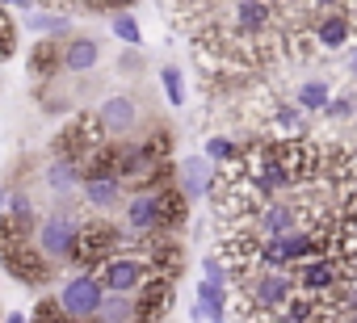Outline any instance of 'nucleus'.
<instances>
[{
	"label": "nucleus",
	"instance_id": "412c9836",
	"mask_svg": "<svg viewBox=\"0 0 357 323\" xmlns=\"http://www.w3.org/2000/svg\"><path fill=\"white\" fill-rule=\"evenodd\" d=\"M109 26H114V38H118V42H126V47H139V42H143V30H139V22H135L130 13L118 9V13L109 17Z\"/></svg>",
	"mask_w": 357,
	"mask_h": 323
},
{
	"label": "nucleus",
	"instance_id": "6ab92c4d",
	"mask_svg": "<svg viewBox=\"0 0 357 323\" xmlns=\"http://www.w3.org/2000/svg\"><path fill=\"white\" fill-rule=\"evenodd\" d=\"M328 101H332V88H328L324 80H307V84H298V93H294V105H298L303 113H324Z\"/></svg>",
	"mask_w": 357,
	"mask_h": 323
},
{
	"label": "nucleus",
	"instance_id": "2f4dec72",
	"mask_svg": "<svg viewBox=\"0 0 357 323\" xmlns=\"http://www.w3.org/2000/svg\"><path fill=\"white\" fill-rule=\"evenodd\" d=\"M122 5H130V0H93V9H122Z\"/></svg>",
	"mask_w": 357,
	"mask_h": 323
},
{
	"label": "nucleus",
	"instance_id": "2eb2a0df",
	"mask_svg": "<svg viewBox=\"0 0 357 323\" xmlns=\"http://www.w3.org/2000/svg\"><path fill=\"white\" fill-rule=\"evenodd\" d=\"M97 59H101V42H97V38H89V34L68 38V47H63V72L84 76V72L97 68Z\"/></svg>",
	"mask_w": 357,
	"mask_h": 323
},
{
	"label": "nucleus",
	"instance_id": "b1692460",
	"mask_svg": "<svg viewBox=\"0 0 357 323\" xmlns=\"http://www.w3.org/2000/svg\"><path fill=\"white\" fill-rule=\"evenodd\" d=\"M30 323H76L63 306H59V298H43L38 306H34V319Z\"/></svg>",
	"mask_w": 357,
	"mask_h": 323
},
{
	"label": "nucleus",
	"instance_id": "39448f33",
	"mask_svg": "<svg viewBox=\"0 0 357 323\" xmlns=\"http://www.w3.org/2000/svg\"><path fill=\"white\" fill-rule=\"evenodd\" d=\"M76 235H80V223H76L68 210H59V214H47V219L34 227V239H38V248H43V256H47L51 265H63V260H72Z\"/></svg>",
	"mask_w": 357,
	"mask_h": 323
},
{
	"label": "nucleus",
	"instance_id": "4be33fe9",
	"mask_svg": "<svg viewBox=\"0 0 357 323\" xmlns=\"http://www.w3.org/2000/svg\"><path fill=\"white\" fill-rule=\"evenodd\" d=\"M160 84L168 93V105H185V76H181V68H160Z\"/></svg>",
	"mask_w": 357,
	"mask_h": 323
},
{
	"label": "nucleus",
	"instance_id": "a211bd4d",
	"mask_svg": "<svg viewBox=\"0 0 357 323\" xmlns=\"http://www.w3.org/2000/svg\"><path fill=\"white\" fill-rule=\"evenodd\" d=\"M55 68H63V47L55 38H38L30 51V72L38 80H47V76H55Z\"/></svg>",
	"mask_w": 357,
	"mask_h": 323
},
{
	"label": "nucleus",
	"instance_id": "393cba45",
	"mask_svg": "<svg viewBox=\"0 0 357 323\" xmlns=\"http://www.w3.org/2000/svg\"><path fill=\"white\" fill-rule=\"evenodd\" d=\"M236 155H240V147H236L231 139H223V134L206 139V159H211V164H231Z\"/></svg>",
	"mask_w": 357,
	"mask_h": 323
},
{
	"label": "nucleus",
	"instance_id": "c85d7f7f",
	"mask_svg": "<svg viewBox=\"0 0 357 323\" xmlns=\"http://www.w3.org/2000/svg\"><path fill=\"white\" fill-rule=\"evenodd\" d=\"M278 126L290 130V134H298V130H303V109H298V105H282V109H278Z\"/></svg>",
	"mask_w": 357,
	"mask_h": 323
},
{
	"label": "nucleus",
	"instance_id": "f8f14e48",
	"mask_svg": "<svg viewBox=\"0 0 357 323\" xmlns=\"http://www.w3.org/2000/svg\"><path fill=\"white\" fill-rule=\"evenodd\" d=\"M349 38H353V13H349V9L319 13V22H315V42H319L324 51H340Z\"/></svg>",
	"mask_w": 357,
	"mask_h": 323
},
{
	"label": "nucleus",
	"instance_id": "f257e3e1",
	"mask_svg": "<svg viewBox=\"0 0 357 323\" xmlns=\"http://www.w3.org/2000/svg\"><path fill=\"white\" fill-rule=\"evenodd\" d=\"M0 260H5V269L22 285H47L51 281V260L43 256L38 239L30 235V227H22L9 214L0 219Z\"/></svg>",
	"mask_w": 357,
	"mask_h": 323
},
{
	"label": "nucleus",
	"instance_id": "e433bc0d",
	"mask_svg": "<svg viewBox=\"0 0 357 323\" xmlns=\"http://www.w3.org/2000/svg\"><path fill=\"white\" fill-rule=\"evenodd\" d=\"M353 72H357V55H353Z\"/></svg>",
	"mask_w": 357,
	"mask_h": 323
},
{
	"label": "nucleus",
	"instance_id": "f03ea898",
	"mask_svg": "<svg viewBox=\"0 0 357 323\" xmlns=\"http://www.w3.org/2000/svg\"><path fill=\"white\" fill-rule=\"evenodd\" d=\"M294 294H298V285H294L290 269H252V273H244V298H248V306H257L252 315H278Z\"/></svg>",
	"mask_w": 357,
	"mask_h": 323
},
{
	"label": "nucleus",
	"instance_id": "1a4fd4ad",
	"mask_svg": "<svg viewBox=\"0 0 357 323\" xmlns=\"http://www.w3.org/2000/svg\"><path fill=\"white\" fill-rule=\"evenodd\" d=\"M97 118H101L105 134H109L114 143H122V139H130V134L139 130V101H135L130 93H118V97H109V101L97 109Z\"/></svg>",
	"mask_w": 357,
	"mask_h": 323
},
{
	"label": "nucleus",
	"instance_id": "4468645a",
	"mask_svg": "<svg viewBox=\"0 0 357 323\" xmlns=\"http://www.w3.org/2000/svg\"><path fill=\"white\" fill-rule=\"evenodd\" d=\"M211 181H215L211 159H206V155H190L185 164H181V177H176V189H181L190 202H198V198L211 194Z\"/></svg>",
	"mask_w": 357,
	"mask_h": 323
},
{
	"label": "nucleus",
	"instance_id": "9b49d317",
	"mask_svg": "<svg viewBox=\"0 0 357 323\" xmlns=\"http://www.w3.org/2000/svg\"><path fill=\"white\" fill-rule=\"evenodd\" d=\"M84 202L93 206V210H114V206H122V181L114 177V173H84Z\"/></svg>",
	"mask_w": 357,
	"mask_h": 323
},
{
	"label": "nucleus",
	"instance_id": "473e14b6",
	"mask_svg": "<svg viewBox=\"0 0 357 323\" xmlns=\"http://www.w3.org/2000/svg\"><path fill=\"white\" fill-rule=\"evenodd\" d=\"M0 5H5V9H30L34 0H0Z\"/></svg>",
	"mask_w": 357,
	"mask_h": 323
},
{
	"label": "nucleus",
	"instance_id": "a878e982",
	"mask_svg": "<svg viewBox=\"0 0 357 323\" xmlns=\"http://www.w3.org/2000/svg\"><path fill=\"white\" fill-rule=\"evenodd\" d=\"M5 210H9V219H17L22 227H34V202H30L26 194H13Z\"/></svg>",
	"mask_w": 357,
	"mask_h": 323
},
{
	"label": "nucleus",
	"instance_id": "cd10ccee",
	"mask_svg": "<svg viewBox=\"0 0 357 323\" xmlns=\"http://www.w3.org/2000/svg\"><path fill=\"white\" fill-rule=\"evenodd\" d=\"M17 51V30H13V22L0 13V59H9Z\"/></svg>",
	"mask_w": 357,
	"mask_h": 323
},
{
	"label": "nucleus",
	"instance_id": "7ed1b4c3",
	"mask_svg": "<svg viewBox=\"0 0 357 323\" xmlns=\"http://www.w3.org/2000/svg\"><path fill=\"white\" fill-rule=\"evenodd\" d=\"M114 252H122V231L105 219H93V223H80V235H76V248H72V265L97 273Z\"/></svg>",
	"mask_w": 357,
	"mask_h": 323
},
{
	"label": "nucleus",
	"instance_id": "9d476101",
	"mask_svg": "<svg viewBox=\"0 0 357 323\" xmlns=\"http://www.w3.org/2000/svg\"><path fill=\"white\" fill-rule=\"evenodd\" d=\"M172 302V281L168 277H147L139 290H135V323H160L164 310Z\"/></svg>",
	"mask_w": 357,
	"mask_h": 323
},
{
	"label": "nucleus",
	"instance_id": "f704fd0d",
	"mask_svg": "<svg viewBox=\"0 0 357 323\" xmlns=\"http://www.w3.org/2000/svg\"><path fill=\"white\" fill-rule=\"evenodd\" d=\"M5 206H9V194H5V189H0V210H5Z\"/></svg>",
	"mask_w": 357,
	"mask_h": 323
},
{
	"label": "nucleus",
	"instance_id": "6e6552de",
	"mask_svg": "<svg viewBox=\"0 0 357 323\" xmlns=\"http://www.w3.org/2000/svg\"><path fill=\"white\" fill-rule=\"evenodd\" d=\"M290 273H294L298 294H311V298L332 294V290L344 285V269H340V260L328 256V252H324V256H311V260H303V265H294Z\"/></svg>",
	"mask_w": 357,
	"mask_h": 323
},
{
	"label": "nucleus",
	"instance_id": "aec40b11",
	"mask_svg": "<svg viewBox=\"0 0 357 323\" xmlns=\"http://www.w3.org/2000/svg\"><path fill=\"white\" fill-rule=\"evenodd\" d=\"M97 323H135V294H105Z\"/></svg>",
	"mask_w": 357,
	"mask_h": 323
},
{
	"label": "nucleus",
	"instance_id": "0eeeda50",
	"mask_svg": "<svg viewBox=\"0 0 357 323\" xmlns=\"http://www.w3.org/2000/svg\"><path fill=\"white\" fill-rule=\"evenodd\" d=\"M97 277H101L105 294H135V290L151 277V269H147V260H143L139 252H114V256L97 269Z\"/></svg>",
	"mask_w": 357,
	"mask_h": 323
},
{
	"label": "nucleus",
	"instance_id": "bb28decb",
	"mask_svg": "<svg viewBox=\"0 0 357 323\" xmlns=\"http://www.w3.org/2000/svg\"><path fill=\"white\" fill-rule=\"evenodd\" d=\"M353 109H357V101H353V97H332V101L324 105V118H332V122H344Z\"/></svg>",
	"mask_w": 357,
	"mask_h": 323
},
{
	"label": "nucleus",
	"instance_id": "ddd939ff",
	"mask_svg": "<svg viewBox=\"0 0 357 323\" xmlns=\"http://www.w3.org/2000/svg\"><path fill=\"white\" fill-rule=\"evenodd\" d=\"M190 315L194 319H206V323H223L227 319V285L202 277L198 281V302L190 306Z\"/></svg>",
	"mask_w": 357,
	"mask_h": 323
},
{
	"label": "nucleus",
	"instance_id": "20e7f679",
	"mask_svg": "<svg viewBox=\"0 0 357 323\" xmlns=\"http://www.w3.org/2000/svg\"><path fill=\"white\" fill-rule=\"evenodd\" d=\"M101 302H105V285H101V277L89 273V269H80L76 277H68L63 290H59V306H63L76 323H97Z\"/></svg>",
	"mask_w": 357,
	"mask_h": 323
},
{
	"label": "nucleus",
	"instance_id": "5701e85b",
	"mask_svg": "<svg viewBox=\"0 0 357 323\" xmlns=\"http://www.w3.org/2000/svg\"><path fill=\"white\" fill-rule=\"evenodd\" d=\"M26 26H30V30H38V34H51V38L72 30V22H68V17H59V13H34Z\"/></svg>",
	"mask_w": 357,
	"mask_h": 323
},
{
	"label": "nucleus",
	"instance_id": "f3484780",
	"mask_svg": "<svg viewBox=\"0 0 357 323\" xmlns=\"http://www.w3.org/2000/svg\"><path fill=\"white\" fill-rule=\"evenodd\" d=\"M43 181H47V189H51V194H72V189H80V185H84V168L76 164V159L59 155V159H51V168L43 173Z\"/></svg>",
	"mask_w": 357,
	"mask_h": 323
},
{
	"label": "nucleus",
	"instance_id": "c9c22d12",
	"mask_svg": "<svg viewBox=\"0 0 357 323\" xmlns=\"http://www.w3.org/2000/svg\"><path fill=\"white\" fill-rule=\"evenodd\" d=\"M344 323H357V310H349V315H344Z\"/></svg>",
	"mask_w": 357,
	"mask_h": 323
},
{
	"label": "nucleus",
	"instance_id": "7c9ffc66",
	"mask_svg": "<svg viewBox=\"0 0 357 323\" xmlns=\"http://www.w3.org/2000/svg\"><path fill=\"white\" fill-rule=\"evenodd\" d=\"M307 5H311V9H319V13H332V9H340V5H344V0H307Z\"/></svg>",
	"mask_w": 357,
	"mask_h": 323
},
{
	"label": "nucleus",
	"instance_id": "72a5a7b5",
	"mask_svg": "<svg viewBox=\"0 0 357 323\" xmlns=\"http://www.w3.org/2000/svg\"><path fill=\"white\" fill-rule=\"evenodd\" d=\"M5 323H30V319H26V315H17V310H13V315H5Z\"/></svg>",
	"mask_w": 357,
	"mask_h": 323
},
{
	"label": "nucleus",
	"instance_id": "c756f323",
	"mask_svg": "<svg viewBox=\"0 0 357 323\" xmlns=\"http://www.w3.org/2000/svg\"><path fill=\"white\" fill-rule=\"evenodd\" d=\"M202 269H206V277H211V281H223V285H227V265H219V256H206V260H202Z\"/></svg>",
	"mask_w": 357,
	"mask_h": 323
},
{
	"label": "nucleus",
	"instance_id": "423d86ee",
	"mask_svg": "<svg viewBox=\"0 0 357 323\" xmlns=\"http://www.w3.org/2000/svg\"><path fill=\"white\" fill-rule=\"evenodd\" d=\"M105 143H114L109 134H105V126H101V118L97 113H80L63 134H59V155H68V159H76V164L84 168V159L93 155V151H101Z\"/></svg>",
	"mask_w": 357,
	"mask_h": 323
},
{
	"label": "nucleus",
	"instance_id": "dca6fc26",
	"mask_svg": "<svg viewBox=\"0 0 357 323\" xmlns=\"http://www.w3.org/2000/svg\"><path fill=\"white\" fill-rule=\"evenodd\" d=\"M269 17H273L269 0H236V26L244 38H261L269 30Z\"/></svg>",
	"mask_w": 357,
	"mask_h": 323
}]
</instances>
